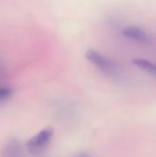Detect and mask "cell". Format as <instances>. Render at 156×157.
<instances>
[{
  "label": "cell",
  "mask_w": 156,
  "mask_h": 157,
  "mask_svg": "<svg viewBox=\"0 0 156 157\" xmlns=\"http://www.w3.org/2000/svg\"><path fill=\"white\" fill-rule=\"evenodd\" d=\"M86 60L101 71L104 75L109 77H116L119 75V65L110 57L100 52L99 51L89 49L86 52Z\"/></svg>",
  "instance_id": "obj_1"
},
{
  "label": "cell",
  "mask_w": 156,
  "mask_h": 157,
  "mask_svg": "<svg viewBox=\"0 0 156 157\" xmlns=\"http://www.w3.org/2000/svg\"><path fill=\"white\" fill-rule=\"evenodd\" d=\"M53 136V130L51 128H44L33 137H31L26 144L27 150L32 155H39L45 151L49 146Z\"/></svg>",
  "instance_id": "obj_2"
},
{
  "label": "cell",
  "mask_w": 156,
  "mask_h": 157,
  "mask_svg": "<svg viewBox=\"0 0 156 157\" xmlns=\"http://www.w3.org/2000/svg\"><path fill=\"white\" fill-rule=\"evenodd\" d=\"M121 35L139 44L143 45H150L153 43L152 37L148 34L146 30L139 26H126L121 29Z\"/></svg>",
  "instance_id": "obj_3"
},
{
  "label": "cell",
  "mask_w": 156,
  "mask_h": 157,
  "mask_svg": "<svg viewBox=\"0 0 156 157\" xmlns=\"http://www.w3.org/2000/svg\"><path fill=\"white\" fill-rule=\"evenodd\" d=\"M3 157H23L21 145L17 141L9 142L3 150Z\"/></svg>",
  "instance_id": "obj_4"
},
{
  "label": "cell",
  "mask_w": 156,
  "mask_h": 157,
  "mask_svg": "<svg viewBox=\"0 0 156 157\" xmlns=\"http://www.w3.org/2000/svg\"><path fill=\"white\" fill-rule=\"evenodd\" d=\"M133 64L137 66L138 68L142 69L143 71L148 73L151 75L156 76V63L150 62L146 59H142V58H136L133 60Z\"/></svg>",
  "instance_id": "obj_5"
},
{
  "label": "cell",
  "mask_w": 156,
  "mask_h": 157,
  "mask_svg": "<svg viewBox=\"0 0 156 157\" xmlns=\"http://www.w3.org/2000/svg\"><path fill=\"white\" fill-rule=\"evenodd\" d=\"M13 95V89L9 86H0V103L8 100Z\"/></svg>",
  "instance_id": "obj_6"
},
{
  "label": "cell",
  "mask_w": 156,
  "mask_h": 157,
  "mask_svg": "<svg viewBox=\"0 0 156 157\" xmlns=\"http://www.w3.org/2000/svg\"><path fill=\"white\" fill-rule=\"evenodd\" d=\"M74 157H91L89 155H87V154H79V155H77L76 156Z\"/></svg>",
  "instance_id": "obj_7"
}]
</instances>
